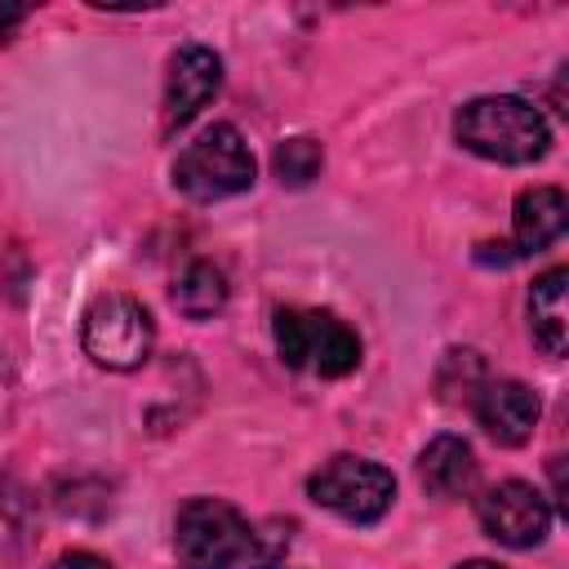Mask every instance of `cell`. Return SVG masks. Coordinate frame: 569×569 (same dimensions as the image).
<instances>
[{
	"mask_svg": "<svg viewBox=\"0 0 569 569\" xmlns=\"http://www.w3.org/2000/svg\"><path fill=\"white\" fill-rule=\"evenodd\" d=\"M27 493L13 476L0 471V551H18L27 538Z\"/></svg>",
	"mask_w": 569,
	"mask_h": 569,
	"instance_id": "2e32d148",
	"label": "cell"
},
{
	"mask_svg": "<svg viewBox=\"0 0 569 569\" xmlns=\"http://www.w3.org/2000/svg\"><path fill=\"white\" fill-rule=\"evenodd\" d=\"M13 409H18V369L9 351H0V431L13 422Z\"/></svg>",
	"mask_w": 569,
	"mask_h": 569,
	"instance_id": "ac0fdd59",
	"label": "cell"
},
{
	"mask_svg": "<svg viewBox=\"0 0 569 569\" xmlns=\"http://www.w3.org/2000/svg\"><path fill=\"white\" fill-rule=\"evenodd\" d=\"M471 409H476V422H480V427L489 431V440H498V445H525V440L533 436V427H538V413H542L538 396H533L525 382H516V378L485 382V387L476 391Z\"/></svg>",
	"mask_w": 569,
	"mask_h": 569,
	"instance_id": "9c48e42d",
	"label": "cell"
},
{
	"mask_svg": "<svg viewBox=\"0 0 569 569\" xmlns=\"http://www.w3.org/2000/svg\"><path fill=\"white\" fill-rule=\"evenodd\" d=\"M458 569H502V565H493V560H467V565H458Z\"/></svg>",
	"mask_w": 569,
	"mask_h": 569,
	"instance_id": "44dd1931",
	"label": "cell"
},
{
	"mask_svg": "<svg viewBox=\"0 0 569 569\" xmlns=\"http://www.w3.org/2000/svg\"><path fill=\"white\" fill-rule=\"evenodd\" d=\"M173 182L182 196L209 204L253 187V151L236 124H209L173 160Z\"/></svg>",
	"mask_w": 569,
	"mask_h": 569,
	"instance_id": "7a4b0ae2",
	"label": "cell"
},
{
	"mask_svg": "<svg viewBox=\"0 0 569 569\" xmlns=\"http://www.w3.org/2000/svg\"><path fill=\"white\" fill-rule=\"evenodd\" d=\"M440 373H445V378L453 373V382H440V391H445L449 405L476 400V391L485 387V369H480V356H476V351H449V360H445Z\"/></svg>",
	"mask_w": 569,
	"mask_h": 569,
	"instance_id": "e0dca14e",
	"label": "cell"
},
{
	"mask_svg": "<svg viewBox=\"0 0 569 569\" xmlns=\"http://www.w3.org/2000/svg\"><path fill=\"white\" fill-rule=\"evenodd\" d=\"M80 342H84V356L93 365L124 373V369L147 365L151 342H156V325H151V311L138 298H129V293H102L84 311Z\"/></svg>",
	"mask_w": 569,
	"mask_h": 569,
	"instance_id": "277c9868",
	"label": "cell"
},
{
	"mask_svg": "<svg viewBox=\"0 0 569 569\" xmlns=\"http://www.w3.org/2000/svg\"><path fill=\"white\" fill-rule=\"evenodd\" d=\"M276 351L289 369L316 378H342L360 365V338L333 311H276Z\"/></svg>",
	"mask_w": 569,
	"mask_h": 569,
	"instance_id": "3957f363",
	"label": "cell"
},
{
	"mask_svg": "<svg viewBox=\"0 0 569 569\" xmlns=\"http://www.w3.org/2000/svg\"><path fill=\"white\" fill-rule=\"evenodd\" d=\"M49 569H111L102 556H93V551H67V556H58Z\"/></svg>",
	"mask_w": 569,
	"mask_h": 569,
	"instance_id": "d6986e66",
	"label": "cell"
},
{
	"mask_svg": "<svg viewBox=\"0 0 569 569\" xmlns=\"http://www.w3.org/2000/svg\"><path fill=\"white\" fill-rule=\"evenodd\" d=\"M222 84V58L204 44H182L169 62V80H164V124L182 129Z\"/></svg>",
	"mask_w": 569,
	"mask_h": 569,
	"instance_id": "ba28073f",
	"label": "cell"
},
{
	"mask_svg": "<svg viewBox=\"0 0 569 569\" xmlns=\"http://www.w3.org/2000/svg\"><path fill=\"white\" fill-rule=\"evenodd\" d=\"M271 164H276V178H280L284 187H307L311 178H320L325 151H320V142H311V138H289V142L276 147Z\"/></svg>",
	"mask_w": 569,
	"mask_h": 569,
	"instance_id": "5bb4252c",
	"label": "cell"
},
{
	"mask_svg": "<svg viewBox=\"0 0 569 569\" xmlns=\"http://www.w3.org/2000/svg\"><path fill=\"white\" fill-rule=\"evenodd\" d=\"M307 489H311V498H316L325 511H333V516H342V520H351V525H373V520H382L387 507H391V498H396L391 471L378 467V462H369V458H351V453L329 458V462L311 476Z\"/></svg>",
	"mask_w": 569,
	"mask_h": 569,
	"instance_id": "8992f818",
	"label": "cell"
},
{
	"mask_svg": "<svg viewBox=\"0 0 569 569\" xmlns=\"http://www.w3.org/2000/svg\"><path fill=\"white\" fill-rule=\"evenodd\" d=\"M565 284H569V271L551 267L529 289V329H533V342L547 356H565V329H569V320H565Z\"/></svg>",
	"mask_w": 569,
	"mask_h": 569,
	"instance_id": "7c38bea8",
	"label": "cell"
},
{
	"mask_svg": "<svg viewBox=\"0 0 569 569\" xmlns=\"http://www.w3.org/2000/svg\"><path fill=\"white\" fill-rule=\"evenodd\" d=\"M227 302V276L213 262H187L182 276L173 280V307L187 320H209Z\"/></svg>",
	"mask_w": 569,
	"mask_h": 569,
	"instance_id": "4fadbf2b",
	"label": "cell"
},
{
	"mask_svg": "<svg viewBox=\"0 0 569 569\" xmlns=\"http://www.w3.org/2000/svg\"><path fill=\"white\" fill-rule=\"evenodd\" d=\"M476 516H480V529L502 547H538L551 529V507H547L542 489H533L525 480L493 485L476 502Z\"/></svg>",
	"mask_w": 569,
	"mask_h": 569,
	"instance_id": "52a82bcc",
	"label": "cell"
},
{
	"mask_svg": "<svg viewBox=\"0 0 569 569\" xmlns=\"http://www.w3.org/2000/svg\"><path fill=\"white\" fill-rule=\"evenodd\" d=\"M249 525L222 498H191L178 507L173 547L182 569H231L244 560Z\"/></svg>",
	"mask_w": 569,
	"mask_h": 569,
	"instance_id": "5b68a950",
	"label": "cell"
},
{
	"mask_svg": "<svg viewBox=\"0 0 569 569\" xmlns=\"http://www.w3.org/2000/svg\"><path fill=\"white\" fill-rule=\"evenodd\" d=\"M458 142L485 160L498 164H533L538 156H547V120L538 116L533 102L516 98V93H489V98H471L458 120Z\"/></svg>",
	"mask_w": 569,
	"mask_h": 569,
	"instance_id": "6da1fadb",
	"label": "cell"
},
{
	"mask_svg": "<svg viewBox=\"0 0 569 569\" xmlns=\"http://www.w3.org/2000/svg\"><path fill=\"white\" fill-rule=\"evenodd\" d=\"M289 533L293 525L289 520H267L258 529H249V542H244V565L249 569H276L289 551Z\"/></svg>",
	"mask_w": 569,
	"mask_h": 569,
	"instance_id": "9a60e30c",
	"label": "cell"
},
{
	"mask_svg": "<svg viewBox=\"0 0 569 569\" xmlns=\"http://www.w3.org/2000/svg\"><path fill=\"white\" fill-rule=\"evenodd\" d=\"M569 222V200L560 187H529L516 200L511 213V236H516V253H542L547 244L560 240Z\"/></svg>",
	"mask_w": 569,
	"mask_h": 569,
	"instance_id": "30bf717a",
	"label": "cell"
},
{
	"mask_svg": "<svg viewBox=\"0 0 569 569\" xmlns=\"http://www.w3.org/2000/svg\"><path fill=\"white\" fill-rule=\"evenodd\" d=\"M476 471H480L476 467V453L458 436H436L422 449V458H418V476H422V485L436 498H462V493H471L476 489Z\"/></svg>",
	"mask_w": 569,
	"mask_h": 569,
	"instance_id": "8fae6325",
	"label": "cell"
},
{
	"mask_svg": "<svg viewBox=\"0 0 569 569\" xmlns=\"http://www.w3.org/2000/svg\"><path fill=\"white\" fill-rule=\"evenodd\" d=\"M22 13H27V9H0V36H4V31H9V27L22 18Z\"/></svg>",
	"mask_w": 569,
	"mask_h": 569,
	"instance_id": "ffe728a7",
	"label": "cell"
}]
</instances>
